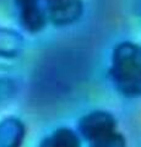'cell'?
<instances>
[{
  "instance_id": "cell-5",
  "label": "cell",
  "mask_w": 141,
  "mask_h": 147,
  "mask_svg": "<svg viewBox=\"0 0 141 147\" xmlns=\"http://www.w3.org/2000/svg\"><path fill=\"white\" fill-rule=\"evenodd\" d=\"M24 123L16 118H9L0 123V147H20L25 139Z\"/></svg>"
},
{
  "instance_id": "cell-7",
  "label": "cell",
  "mask_w": 141,
  "mask_h": 147,
  "mask_svg": "<svg viewBox=\"0 0 141 147\" xmlns=\"http://www.w3.org/2000/svg\"><path fill=\"white\" fill-rule=\"evenodd\" d=\"M80 139L77 134L67 127H61L53 131L51 135L39 144V147H80Z\"/></svg>"
},
{
  "instance_id": "cell-9",
  "label": "cell",
  "mask_w": 141,
  "mask_h": 147,
  "mask_svg": "<svg viewBox=\"0 0 141 147\" xmlns=\"http://www.w3.org/2000/svg\"><path fill=\"white\" fill-rule=\"evenodd\" d=\"M17 92L16 82L9 77H0V104L11 99Z\"/></svg>"
},
{
  "instance_id": "cell-1",
  "label": "cell",
  "mask_w": 141,
  "mask_h": 147,
  "mask_svg": "<svg viewBox=\"0 0 141 147\" xmlns=\"http://www.w3.org/2000/svg\"><path fill=\"white\" fill-rule=\"evenodd\" d=\"M108 74L120 94L128 98L141 97V44H118L113 50Z\"/></svg>"
},
{
  "instance_id": "cell-2",
  "label": "cell",
  "mask_w": 141,
  "mask_h": 147,
  "mask_svg": "<svg viewBox=\"0 0 141 147\" xmlns=\"http://www.w3.org/2000/svg\"><path fill=\"white\" fill-rule=\"evenodd\" d=\"M117 130V120L111 113L94 110L86 114L79 121V131L88 142L106 136Z\"/></svg>"
},
{
  "instance_id": "cell-6",
  "label": "cell",
  "mask_w": 141,
  "mask_h": 147,
  "mask_svg": "<svg viewBox=\"0 0 141 147\" xmlns=\"http://www.w3.org/2000/svg\"><path fill=\"white\" fill-rule=\"evenodd\" d=\"M25 48V40L19 32L0 27V58L19 57Z\"/></svg>"
},
{
  "instance_id": "cell-4",
  "label": "cell",
  "mask_w": 141,
  "mask_h": 147,
  "mask_svg": "<svg viewBox=\"0 0 141 147\" xmlns=\"http://www.w3.org/2000/svg\"><path fill=\"white\" fill-rule=\"evenodd\" d=\"M48 21L54 26H67L76 22L82 15L84 5L81 0H65L45 5Z\"/></svg>"
},
{
  "instance_id": "cell-8",
  "label": "cell",
  "mask_w": 141,
  "mask_h": 147,
  "mask_svg": "<svg viewBox=\"0 0 141 147\" xmlns=\"http://www.w3.org/2000/svg\"><path fill=\"white\" fill-rule=\"evenodd\" d=\"M90 147H126L125 137L117 130L90 142Z\"/></svg>"
},
{
  "instance_id": "cell-10",
  "label": "cell",
  "mask_w": 141,
  "mask_h": 147,
  "mask_svg": "<svg viewBox=\"0 0 141 147\" xmlns=\"http://www.w3.org/2000/svg\"><path fill=\"white\" fill-rule=\"evenodd\" d=\"M47 4H52V3H58V1H65V0H44Z\"/></svg>"
},
{
  "instance_id": "cell-3",
  "label": "cell",
  "mask_w": 141,
  "mask_h": 147,
  "mask_svg": "<svg viewBox=\"0 0 141 147\" xmlns=\"http://www.w3.org/2000/svg\"><path fill=\"white\" fill-rule=\"evenodd\" d=\"M42 0H15L19 21L25 31L38 33L48 21L47 11L40 5Z\"/></svg>"
}]
</instances>
